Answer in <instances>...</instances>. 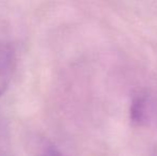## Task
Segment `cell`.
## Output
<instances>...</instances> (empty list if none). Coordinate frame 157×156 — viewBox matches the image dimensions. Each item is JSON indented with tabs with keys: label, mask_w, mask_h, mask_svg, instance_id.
Instances as JSON below:
<instances>
[{
	"label": "cell",
	"mask_w": 157,
	"mask_h": 156,
	"mask_svg": "<svg viewBox=\"0 0 157 156\" xmlns=\"http://www.w3.org/2000/svg\"><path fill=\"white\" fill-rule=\"evenodd\" d=\"M40 156H64V155L59 150L54 148V146H48Z\"/></svg>",
	"instance_id": "obj_3"
},
{
	"label": "cell",
	"mask_w": 157,
	"mask_h": 156,
	"mask_svg": "<svg viewBox=\"0 0 157 156\" xmlns=\"http://www.w3.org/2000/svg\"><path fill=\"white\" fill-rule=\"evenodd\" d=\"M16 67V54L12 45L0 43V96L8 90Z\"/></svg>",
	"instance_id": "obj_1"
},
{
	"label": "cell",
	"mask_w": 157,
	"mask_h": 156,
	"mask_svg": "<svg viewBox=\"0 0 157 156\" xmlns=\"http://www.w3.org/2000/svg\"><path fill=\"white\" fill-rule=\"evenodd\" d=\"M150 118V98L147 93L139 92L134 96L130 105V120L139 126L144 125Z\"/></svg>",
	"instance_id": "obj_2"
}]
</instances>
